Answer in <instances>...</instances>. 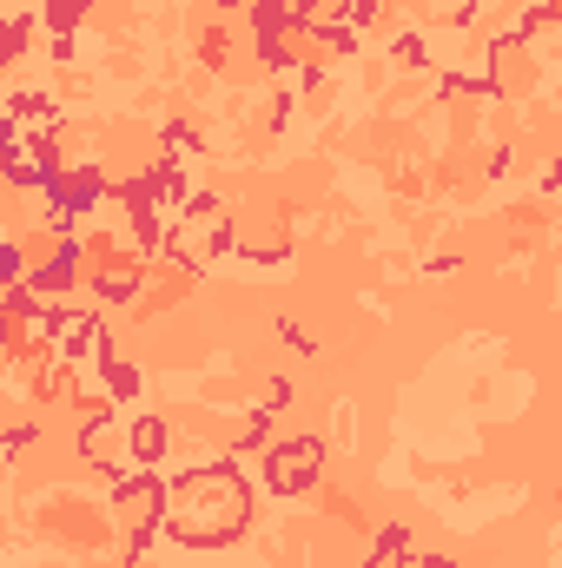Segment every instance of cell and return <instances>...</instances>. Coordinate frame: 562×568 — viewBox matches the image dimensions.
Listing matches in <instances>:
<instances>
[{"instance_id": "cell-3", "label": "cell", "mask_w": 562, "mask_h": 568, "mask_svg": "<svg viewBox=\"0 0 562 568\" xmlns=\"http://www.w3.org/2000/svg\"><path fill=\"white\" fill-rule=\"evenodd\" d=\"M311 476H318V443H279L272 449V489L279 496H298Z\"/></svg>"}, {"instance_id": "cell-4", "label": "cell", "mask_w": 562, "mask_h": 568, "mask_svg": "<svg viewBox=\"0 0 562 568\" xmlns=\"http://www.w3.org/2000/svg\"><path fill=\"white\" fill-rule=\"evenodd\" d=\"M120 523H127V529H152V523H159V489H152V483H127V489H120Z\"/></svg>"}, {"instance_id": "cell-5", "label": "cell", "mask_w": 562, "mask_h": 568, "mask_svg": "<svg viewBox=\"0 0 562 568\" xmlns=\"http://www.w3.org/2000/svg\"><path fill=\"white\" fill-rule=\"evenodd\" d=\"M127 436H133V463H152V456L165 449V424H159V417H140V424H127Z\"/></svg>"}, {"instance_id": "cell-1", "label": "cell", "mask_w": 562, "mask_h": 568, "mask_svg": "<svg viewBox=\"0 0 562 568\" xmlns=\"http://www.w3.org/2000/svg\"><path fill=\"white\" fill-rule=\"evenodd\" d=\"M245 509H252L245 476L225 469V463L192 469V476H179L172 489H159V523H165L179 542H225V536L245 529Z\"/></svg>"}, {"instance_id": "cell-6", "label": "cell", "mask_w": 562, "mask_h": 568, "mask_svg": "<svg viewBox=\"0 0 562 568\" xmlns=\"http://www.w3.org/2000/svg\"><path fill=\"white\" fill-rule=\"evenodd\" d=\"M404 568H450V562H436V556H411Z\"/></svg>"}, {"instance_id": "cell-2", "label": "cell", "mask_w": 562, "mask_h": 568, "mask_svg": "<svg viewBox=\"0 0 562 568\" xmlns=\"http://www.w3.org/2000/svg\"><path fill=\"white\" fill-rule=\"evenodd\" d=\"M80 449H87V463H100V469H113V476H133L140 463H133V436L120 417H93V424L80 429Z\"/></svg>"}]
</instances>
